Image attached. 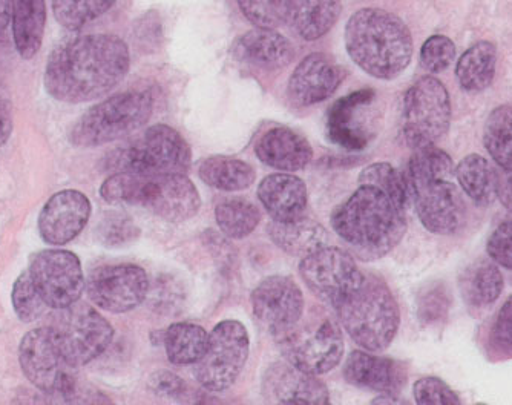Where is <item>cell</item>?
Here are the masks:
<instances>
[{"label":"cell","instance_id":"obj_20","mask_svg":"<svg viewBox=\"0 0 512 405\" xmlns=\"http://www.w3.org/2000/svg\"><path fill=\"white\" fill-rule=\"evenodd\" d=\"M344 80L341 66L327 54L313 53L296 66L287 85L290 103L298 108L330 99Z\"/></svg>","mask_w":512,"mask_h":405},{"label":"cell","instance_id":"obj_6","mask_svg":"<svg viewBox=\"0 0 512 405\" xmlns=\"http://www.w3.org/2000/svg\"><path fill=\"white\" fill-rule=\"evenodd\" d=\"M342 329L368 352H382L398 335L401 312L381 278L365 275L361 286L335 309Z\"/></svg>","mask_w":512,"mask_h":405},{"label":"cell","instance_id":"obj_40","mask_svg":"<svg viewBox=\"0 0 512 405\" xmlns=\"http://www.w3.org/2000/svg\"><path fill=\"white\" fill-rule=\"evenodd\" d=\"M456 59V45L450 37L436 34L428 37L421 48V65L431 74L447 71Z\"/></svg>","mask_w":512,"mask_h":405},{"label":"cell","instance_id":"obj_47","mask_svg":"<svg viewBox=\"0 0 512 405\" xmlns=\"http://www.w3.org/2000/svg\"><path fill=\"white\" fill-rule=\"evenodd\" d=\"M448 307H450V300H448L445 289L434 287V289L428 290L427 294L419 301V317L427 324L440 321L447 315Z\"/></svg>","mask_w":512,"mask_h":405},{"label":"cell","instance_id":"obj_15","mask_svg":"<svg viewBox=\"0 0 512 405\" xmlns=\"http://www.w3.org/2000/svg\"><path fill=\"white\" fill-rule=\"evenodd\" d=\"M30 275L46 306L53 310L71 306L86 289L82 263L73 252L46 249L33 255Z\"/></svg>","mask_w":512,"mask_h":405},{"label":"cell","instance_id":"obj_50","mask_svg":"<svg viewBox=\"0 0 512 405\" xmlns=\"http://www.w3.org/2000/svg\"><path fill=\"white\" fill-rule=\"evenodd\" d=\"M10 2L11 0H0V30H5L10 24Z\"/></svg>","mask_w":512,"mask_h":405},{"label":"cell","instance_id":"obj_26","mask_svg":"<svg viewBox=\"0 0 512 405\" xmlns=\"http://www.w3.org/2000/svg\"><path fill=\"white\" fill-rule=\"evenodd\" d=\"M267 234L281 251L301 260L330 244V235L324 226L304 217L292 221L273 220Z\"/></svg>","mask_w":512,"mask_h":405},{"label":"cell","instance_id":"obj_33","mask_svg":"<svg viewBox=\"0 0 512 405\" xmlns=\"http://www.w3.org/2000/svg\"><path fill=\"white\" fill-rule=\"evenodd\" d=\"M166 356L175 366H195L209 346V333L194 323H175L163 333Z\"/></svg>","mask_w":512,"mask_h":405},{"label":"cell","instance_id":"obj_13","mask_svg":"<svg viewBox=\"0 0 512 405\" xmlns=\"http://www.w3.org/2000/svg\"><path fill=\"white\" fill-rule=\"evenodd\" d=\"M250 338L243 323L226 320L209 333V346L195 364L198 384L211 393H220L234 386L246 367Z\"/></svg>","mask_w":512,"mask_h":405},{"label":"cell","instance_id":"obj_39","mask_svg":"<svg viewBox=\"0 0 512 405\" xmlns=\"http://www.w3.org/2000/svg\"><path fill=\"white\" fill-rule=\"evenodd\" d=\"M11 304L14 312L22 323H34L43 317V313L50 307L46 306L39 290L34 286L30 270H23L22 274L14 281L11 290Z\"/></svg>","mask_w":512,"mask_h":405},{"label":"cell","instance_id":"obj_22","mask_svg":"<svg viewBox=\"0 0 512 405\" xmlns=\"http://www.w3.org/2000/svg\"><path fill=\"white\" fill-rule=\"evenodd\" d=\"M342 375L352 386L394 395L404 389L408 378L404 364L368 350H355L350 353L345 359Z\"/></svg>","mask_w":512,"mask_h":405},{"label":"cell","instance_id":"obj_32","mask_svg":"<svg viewBox=\"0 0 512 405\" xmlns=\"http://www.w3.org/2000/svg\"><path fill=\"white\" fill-rule=\"evenodd\" d=\"M198 175L207 186L224 192L244 191L256 180L255 169L249 163L226 155H215L203 160Z\"/></svg>","mask_w":512,"mask_h":405},{"label":"cell","instance_id":"obj_45","mask_svg":"<svg viewBox=\"0 0 512 405\" xmlns=\"http://www.w3.org/2000/svg\"><path fill=\"white\" fill-rule=\"evenodd\" d=\"M149 389L155 396L169 401L183 402L189 399V387L180 376L168 370H158L152 373L148 381Z\"/></svg>","mask_w":512,"mask_h":405},{"label":"cell","instance_id":"obj_41","mask_svg":"<svg viewBox=\"0 0 512 405\" xmlns=\"http://www.w3.org/2000/svg\"><path fill=\"white\" fill-rule=\"evenodd\" d=\"M149 295L154 309L163 315H175L184 303L183 286L172 275H160L154 286L151 284Z\"/></svg>","mask_w":512,"mask_h":405},{"label":"cell","instance_id":"obj_4","mask_svg":"<svg viewBox=\"0 0 512 405\" xmlns=\"http://www.w3.org/2000/svg\"><path fill=\"white\" fill-rule=\"evenodd\" d=\"M453 159L436 146L416 149L404 177L417 217L431 234L453 235L462 224V201L453 183Z\"/></svg>","mask_w":512,"mask_h":405},{"label":"cell","instance_id":"obj_24","mask_svg":"<svg viewBox=\"0 0 512 405\" xmlns=\"http://www.w3.org/2000/svg\"><path fill=\"white\" fill-rule=\"evenodd\" d=\"M235 59L264 71L281 70L295 57L289 39L270 28H258L243 34L232 47Z\"/></svg>","mask_w":512,"mask_h":405},{"label":"cell","instance_id":"obj_27","mask_svg":"<svg viewBox=\"0 0 512 405\" xmlns=\"http://www.w3.org/2000/svg\"><path fill=\"white\" fill-rule=\"evenodd\" d=\"M14 45L22 59L31 60L42 48L46 27L45 0H11Z\"/></svg>","mask_w":512,"mask_h":405},{"label":"cell","instance_id":"obj_7","mask_svg":"<svg viewBox=\"0 0 512 405\" xmlns=\"http://www.w3.org/2000/svg\"><path fill=\"white\" fill-rule=\"evenodd\" d=\"M270 335L287 363L312 375L332 372L344 355L341 327L321 309L302 313L295 324Z\"/></svg>","mask_w":512,"mask_h":405},{"label":"cell","instance_id":"obj_35","mask_svg":"<svg viewBox=\"0 0 512 405\" xmlns=\"http://www.w3.org/2000/svg\"><path fill=\"white\" fill-rule=\"evenodd\" d=\"M215 220L224 235L232 240H243L260 224L261 212L252 201L230 198L215 208Z\"/></svg>","mask_w":512,"mask_h":405},{"label":"cell","instance_id":"obj_18","mask_svg":"<svg viewBox=\"0 0 512 405\" xmlns=\"http://www.w3.org/2000/svg\"><path fill=\"white\" fill-rule=\"evenodd\" d=\"M253 315L270 333L292 326L304 313V295L292 278L272 275L261 281L250 297Z\"/></svg>","mask_w":512,"mask_h":405},{"label":"cell","instance_id":"obj_14","mask_svg":"<svg viewBox=\"0 0 512 405\" xmlns=\"http://www.w3.org/2000/svg\"><path fill=\"white\" fill-rule=\"evenodd\" d=\"M299 275L307 289L333 310L347 300L365 278L352 254L330 244L302 258Z\"/></svg>","mask_w":512,"mask_h":405},{"label":"cell","instance_id":"obj_38","mask_svg":"<svg viewBox=\"0 0 512 405\" xmlns=\"http://www.w3.org/2000/svg\"><path fill=\"white\" fill-rule=\"evenodd\" d=\"M241 13L258 28H275L286 24L292 16L296 0H237Z\"/></svg>","mask_w":512,"mask_h":405},{"label":"cell","instance_id":"obj_9","mask_svg":"<svg viewBox=\"0 0 512 405\" xmlns=\"http://www.w3.org/2000/svg\"><path fill=\"white\" fill-rule=\"evenodd\" d=\"M191 146L168 125H155L106 157L105 168L132 174H188Z\"/></svg>","mask_w":512,"mask_h":405},{"label":"cell","instance_id":"obj_17","mask_svg":"<svg viewBox=\"0 0 512 405\" xmlns=\"http://www.w3.org/2000/svg\"><path fill=\"white\" fill-rule=\"evenodd\" d=\"M373 89H359L336 100L327 114V137L348 151H362L376 137L368 108L375 100Z\"/></svg>","mask_w":512,"mask_h":405},{"label":"cell","instance_id":"obj_48","mask_svg":"<svg viewBox=\"0 0 512 405\" xmlns=\"http://www.w3.org/2000/svg\"><path fill=\"white\" fill-rule=\"evenodd\" d=\"M13 125V102L4 83L0 82V148L10 140Z\"/></svg>","mask_w":512,"mask_h":405},{"label":"cell","instance_id":"obj_31","mask_svg":"<svg viewBox=\"0 0 512 405\" xmlns=\"http://www.w3.org/2000/svg\"><path fill=\"white\" fill-rule=\"evenodd\" d=\"M341 14V0H296L290 20L301 39L315 42L335 27Z\"/></svg>","mask_w":512,"mask_h":405},{"label":"cell","instance_id":"obj_37","mask_svg":"<svg viewBox=\"0 0 512 405\" xmlns=\"http://www.w3.org/2000/svg\"><path fill=\"white\" fill-rule=\"evenodd\" d=\"M359 185L378 188L379 191L387 194L394 201V205L401 208L402 211L407 209L408 201H410L407 182H405L404 174H401L390 163H373V165L362 169L359 174Z\"/></svg>","mask_w":512,"mask_h":405},{"label":"cell","instance_id":"obj_25","mask_svg":"<svg viewBox=\"0 0 512 405\" xmlns=\"http://www.w3.org/2000/svg\"><path fill=\"white\" fill-rule=\"evenodd\" d=\"M258 198L275 221H292L304 217L307 209V186L292 172L267 175L258 186Z\"/></svg>","mask_w":512,"mask_h":405},{"label":"cell","instance_id":"obj_5","mask_svg":"<svg viewBox=\"0 0 512 405\" xmlns=\"http://www.w3.org/2000/svg\"><path fill=\"white\" fill-rule=\"evenodd\" d=\"M100 195L114 205L148 209L171 223L191 220L201 208L200 194L186 174L115 172L100 186Z\"/></svg>","mask_w":512,"mask_h":405},{"label":"cell","instance_id":"obj_23","mask_svg":"<svg viewBox=\"0 0 512 405\" xmlns=\"http://www.w3.org/2000/svg\"><path fill=\"white\" fill-rule=\"evenodd\" d=\"M255 154L261 163L279 172L302 171L313 159L309 140L283 126L264 132L256 142Z\"/></svg>","mask_w":512,"mask_h":405},{"label":"cell","instance_id":"obj_36","mask_svg":"<svg viewBox=\"0 0 512 405\" xmlns=\"http://www.w3.org/2000/svg\"><path fill=\"white\" fill-rule=\"evenodd\" d=\"M115 0H53V13L62 27L77 31L102 17Z\"/></svg>","mask_w":512,"mask_h":405},{"label":"cell","instance_id":"obj_11","mask_svg":"<svg viewBox=\"0 0 512 405\" xmlns=\"http://www.w3.org/2000/svg\"><path fill=\"white\" fill-rule=\"evenodd\" d=\"M451 125L448 89L436 77L425 76L408 88L402 102L401 134L407 146H436Z\"/></svg>","mask_w":512,"mask_h":405},{"label":"cell","instance_id":"obj_8","mask_svg":"<svg viewBox=\"0 0 512 405\" xmlns=\"http://www.w3.org/2000/svg\"><path fill=\"white\" fill-rule=\"evenodd\" d=\"M154 111V97L149 91H125L89 108L74 123L69 142L79 148H99L143 128Z\"/></svg>","mask_w":512,"mask_h":405},{"label":"cell","instance_id":"obj_12","mask_svg":"<svg viewBox=\"0 0 512 405\" xmlns=\"http://www.w3.org/2000/svg\"><path fill=\"white\" fill-rule=\"evenodd\" d=\"M56 312L50 329L69 366H86L111 346L114 329L91 304L79 300Z\"/></svg>","mask_w":512,"mask_h":405},{"label":"cell","instance_id":"obj_30","mask_svg":"<svg viewBox=\"0 0 512 405\" xmlns=\"http://www.w3.org/2000/svg\"><path fill=\"white\" fill-rule=\"evenodd\" d=\"M454 177L474 205L485 208L496 201L499 174L483 155L470 154L460 160Z\"/></svg>","mask_w":512,"mask_h":405},{"label":"cell","instance_id":"obj_34","mask_svg":"<svg viewBox=\"0 0 512 405\" xmlns=\"http://www.w3.org/2000/svg\"><path fill=\"white\" fill-rule=\"evenodd\" d=\"M483 145L497 166L512 171V105L491 111L483 128Z\"/></svg>","mask_w":512,"mask_h":405},{"label":"cell","instance_id":"obj_21","mask_svg":"<svg viewBox=\"0 0 512 405\" xmlns=\"http://www.w3.org/2000/svg\"><path fill=\"white\" fill-rule=\"evenodd\" d=\"M263 395L267 402L289 405H327L330 393L312 373L287 363H273L263 375Z\"/></svg>","mask_w":512,"mask_h":405},{"label":"cell","instance_id":"obj_42","mask_svg":"<svg viewBox=\"0 0 512 405\" xmlns=\"http://www.w3.org/2000/svg\"><path fill=\"white\" fill-rule=\"evenodd\" d=\"M414 399L419 405H459V396L450 389L447 382L436 376H427L416 381L413 387Z\"/></svg>","mask_w":512,"mask_h":405},{"label":"cell","instance_id":"obj_29","mask_svg":"<svg viewBox=\"0 0 512 405\" xmlns=\"http://www.w3.org/2000/svg\"><path fill=\"white\" fill-rule=\"evenodd\" d=\"M503 275L493 260L470 264L459 278L460 294L468 306L486 307L496 303L503 292Z\"/></svg>","mask_w":512,"mask_h":405},{"label":"cell","instance_id":"obj_10","mask_svg":"<svg viewBox=\"0 0 512 405\" xmlns=\"http://www.w3.org/2000/svg\"><path fill=\"white\" fill-rule=\"evenodd\" d=\"M19 363L23 375L45 395L62 402H100L99 395H85L60 353L50 326L30 330L19 346Z\"/></svg>","mask_w":512,"mask_h":405},{"label":"cell","instance_id":"obj_2","mask_svg":"<svg viewBox=\"0 0 512 405\" xmlns=\"http://www.w3.org/2000/svg\"><path fill=\"white\" fill-rule=\"evenodd\" d=\"M332 228L348 249L364 261L390 254L407 232L405 211L373 186L359 185L332 214Z\"/></svg>","mask_w":512,"mask_h":405},{"label":"cell","instance_id":"obj_19","mask_svg":"<svg viewBox=\"0 0 512 405\" xmlns=\"http://www.w3.org/2000/svg\"><path fill=\"white\" fill-rule=\"evenodd\" d=\"M91 211V201L83 192L77 189L57 192L40 211L37 221L40 237L51 246L71 243L82 234Z\"/></svg>","mask_w":512,"mask_h":405},{"label":"cell","instance_id":"obj_43","mask_svg":"<svg viewBox=\"0 0 512 405\" xmlns=\"http://www.w3.org/2000/svg\"><path fill=\"white\" fill-rule=\"evenodd\" d=\"M140 229L134 221L119 215L106 217L97 229V238L106 247H120L137 240Z\"/></svg>","mask_w":512,"mask_h":405},{"label":"cell","instance_id":"obj_1","mask_svg":"<svg viewBox=\"0 0 512 405\" xmlns=\"http://www.w3.org/2000/svg\"><path fill=\"white\" fill-rule=\"evenodd\" d=\"M125 40L114 34H85L54 48L46 62L45 88L63 103H86L111 93L129 71Z\"/></svg>","mask_w":512,"mask_h":405},{"label":"cell","instance_id":"obj_16","mask_svg":"<svg viewBox=\"0 0 512 405\" xmlns=\"http://www.w3.org/2000/svg\"><path fill=\"white\" fill-rule=\"evenodd\" d=\"M151 280L137 264H108L92 270L86 281L89 300L109 313H128L148 300Z\"/></svg>","mask_w":512,"mask_h":405},{"label":"cell","instance_id":"obj_3","mask_svg":"<svg viewBox=\"0 0 512 405\" xmlns=\"http://www.w3.org/2000/svg\"><path fill=\"white\" fill-rule=\"evenodd\" d=\"M348 56L368 76L393 80L413 57V37L396 14L381 8H362L345 25Z\"/></svg>","mask_w":512,"mask_h":405},{"label":"cell","instance_id":"obj_49","mask_svg":"<svg viewBox=\"0 0 512 405\" xmlns=\"http://www.w3.org/2000/svg\"><path fill=\"white\" fill-rule=\"evenodd\" d=\"M497 198L512 214V171H503L497 183Z\"/></svg>","mask_w":512,"mask_h":405},{"label":"cell","instance_id":"obj_28","mask_svg":"<svg viewBox=\"0 0 512 405\" xmlns=\"http://www.w3.org/2000/svg\"><path fill=\"white\" fill-rule=\"evenodd\" d=\"M496 68V45L488 40H480L460 56L456 65L457 82L467 93H483L493 85Z\"/></svg>","mask_w":512,"mask_h":405},{"label":"cell","instance_id":"obj_44","mask_svg":"<svg viewBox=\"0 0 512 405\" xmlns=\"http://www.w3.org/2000/svg\"><path fill=\"white\" fill-rule=\"evenodd\" d=\"M490 346L499 358H512V295L502 304L490 330Z\"/></svg>","mask_w":512,"mask_h":405},{"label":"cell","instance_id":"obj_46","mask_svg":"<svg viewBox=\"0 0 512 405\" xmlns=\"http://www.w3.org/2000/svg\"><path fill=\"white\" fill-rule=\"evenodd\" d=\"M486 252L494 263L512 270V220L503 221L497 226L488 238Z\"/></svg>","mask_w":512,"mask_h":405}]
</instances>
